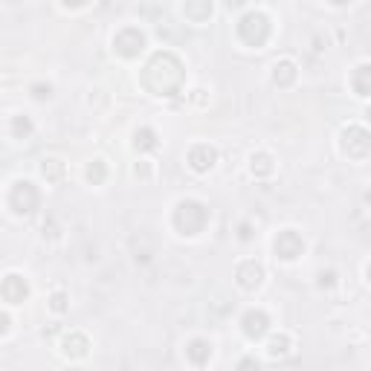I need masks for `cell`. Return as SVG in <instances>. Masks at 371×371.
Wrapping results in <instances>:
<instances>
[{
    "label": "cell",
    "instance_id": "7402d4cb",
    "mask_svg": "<svg viewBox=\"0 0 371 371\" xmlns=\"http://www.w3.org/2000/svg\"><path fill=\"white\" fill-rule=\"evenodd\" d=\"M87 180H90L93 186H102V183L108 180V166H105V160H93V163L87 166Z\"/></svg>",
    "mask_w": 371,
    "mask_h": 371
},
{
    "label": "cell",
    "instance_id": "9a60e30c",
    "mask_svg": "<svg viewBox=\"0 0 371 371\" xmlns=\"http://www.w3.org/2000/svg\"><path fill=\"white\" fill-rule=\"evenodd\" d=\"M186 357H189V363H191V365H206V363H209V357H212V342H209V340H203V337L191 340V342L186 345Z\"/></svg>",
    "mask_w": 371,
    "mask_h": 371
},
{
    "label": "cell",
    "instance_id": "ba28073f",
    "mask_svg": "<svg viewBox=\"0 0 371 371\" xmlns=\"http://www.w3.org/2000/svg\"><path fill=\"white\" fill-rule=\"evenodd\" d=\"M235 282H238V287H244V290H259V287L264 284V267H261L256 259L241 261V264L235 267Z\"/></svg>",
    "mask_w": 371,
    "mask_h": 371
},
{
    "label": "cell",
    "instance_id": "30bf717a",
    "mask_svg": "<svg viewBox=\"0 0 371 371\" xmlns=\"http://www.w3.org/2000/svg\"><path fill=\"white\" fill-rule=\"evenodd\" d=\"M0 296H3L6 305H21L27 296H29V284L24 276H17V272H9L3 279V287H0Z\"/></svg>",
    "mask_w": 371,
    "mask_h": 371
},
{
    "label": "cell",
    "instance_id": "ac0fdd59",
    "mask_svg": "<svg viewBox=\"0 0 371 371\" xmlns=\"http://www.w3.org/2000/svg\"><path fill=\"white\" fill-rule=\"evenodd\" d=\"M32 131H35V125H32V119H29V116H12L9 133L15 136V140H29V136H32Z\"/></svg>",
    "mask_w": 371,
    "mask_h": 371
},
{
    "label": "cell",
    "instance_id": "4316f807",
    "mask_svg": "<svg viewBox=\"0 0 371 371\" xmlns=\"http://www.w3.org/2000/svg\"><path fill=\"white\" fill-rule=\"evenodd\" d=\"M61 3L67 9H82V6H87V0H61Z\"/></svg>",
    "mask_w": 371,
    "mask_h": 371
},
{
    "label": "cell",
    "instance_id": "6da1fadb",
    "mask_svg": "<svg viewBox=\"0 0 371 371\" xmlns=\"http://www.w3.org/2000/svg\"><path fill=\"white\" fill-rule=\"evenodd\" d=\"M143 85L154 93V96H177L186 85V70L183 61L174 52L160 50L151 55V61L143 70Z\"/></svg>",
    "mask_w": 371,
    "mask_h": 371
},
{
    "label": "cell",
    "instance_id": "9c48e42d",
    "mask_svg": "<svg viewBox=\"0 0 371 371\" xmlns=\"http://www.w3.org/2000/svg\"><path fill=\"white\" fill-rule=\"evenodd\" d=\"M241 330H244L247 340H261L270 330V317L264 314V310L252 307V310H247V314L241 317Z\"/></svg>",
    "mask_w": 371,
    "mask_h": 371
},
{
    "label": "cell",
    "instance_id": "ffe728a7",
    "mask_svg": "<svg viewBox=\"0 0 371 371\" xmlns=\"http://www.w3.org/2000/svg\"><path fill=\"white\" fill-rule=\"evenodd\" d=\"M41 174H44L50 183H58V180L64 177V163L58 160V157H47V160L41 163Z\"/></svg>",
    "mask_w": 371,
    "mask_h": 371
},
{
    "label": "cell",
    "instance_id": "52a82bcc",
    "mask_svg": "<svg viewBox=\"0 0 371 371\" xmlns=\"http://www.w3.org/2000/svg\"><path fill=\"white\" fill-rule=\"evenodd\" d=\"M113 50H116V55H122V58H136L145 50V32L136 29V27L119 29L113 35Z\"/></svg>",
    "mask_w": 371,
    "mask_h": 371
},
{
    "label": "cell",
    "instance_id": "4dcf8cb0",
    "mask_svg": "<svg viewBox=\"0 0 371 371\" xmlns=\"http://www.w3.org/2000/svg\"><path fill=\"white\" fill-rule=\"evenodd\" d=\"M365 116H368V122H371V108H368V110H365Z\"/></svg>",
    "mask_w": 371,
    "mask_h": 371
},
{
    "label": "cell",
    "instance_id": "d6986e66",
    "mask_svg": "<svg viewBox=\"0 0 371 371\" xmlns=\"http://www.w3.org/2000/svg\"><path fill=\"white\" fill-rule=\"evenodd\" d=\"M133 148L136 151H154V148H157V133H154L151 128H136V133H133Z\"/></svg>",
    "mask_w": 371,
    "mask_h": 371
},
{
    "label": "cell",
    "instance_id": "8fae6325",
    "mask_svg": "<svg viewBox=\"0 0 371 371\" xmlns=\"http://www.w3.org/2000/svg\"><path fill=\"white\" fill-rule=\"evenodd\" d=\"M214 163H218V148H212V145H206V143L194 145V148L189 151V166L198 171V174H206L209 168H214Z\"/></svg>",
    "mask_w": 371,
    "mask_h": 371
},
{
    "label": "cell",
    "instance_id": "603a6c76",
    "mask_svg": "<svg viewBox=\"0 0 371 371\" xmlns=\"http://www.w3.org/2000/svg\"><path fill=\"white\" fill-rule=\"evenodd\" d=\"M50 310H52V314H64V310H67V296H64V293H52V296H50Z\"/></svg>",
    "mask_w": 371,
    "mask_h": 371
},
{
    "label": "cell",
    "instance_id": "d4e9b609",
    "mask_svg": "<svg viewBox=\"0 0 371 371\" xmlns=\"http://www.w3.org/2000/svg\"><path fill=\"white\" fill-rule=\"evenodd\" d=\"M32 96H35V99H50L52 87L50 85H32Z\"/></svg>",
    "mask_w": 371,
    "mask_h": 371
},
{
    "label": "cell",
    "instance_id": "277c9868",
    "mask_svg": "<svg viewBox=\"0 0 371 371\" xmlns=\"http://www.w3.org/2000/svg\"><path fill=\"white\" fill-rule=\"evenodd\" d=\"M340 148L348 160H365L371 154V131L363 125H348L340 133Z\"/></svg>",
    "mask_w": 371,
    "mask_h": 371
},
{
    "label": "cell",
    "instance_id": "f1b7e54d",
    "mask_svg": "<svg viewBox=\"0 0 371 371\" xmlns=\"http://www.w3.org/2000/svg\"><path fill=\"white\" fill-rule=\"evenodd\" d=\"M328 3H334V6H348L351 0H328Z\"/></svg>",
    "mask_w": 371,
    "mask_h": 371
},
{
    "label": "cell",
    "instance_id": "f546056e",
    "mask_svg": "<svg viewBox=\"0 0 371 371\" xmlns=\"http://www.w3.org/2000/svg\"><path fill=\"white\" fill-rule=\"evenodd\" d=\"M365 276H368V282H371V261H368V267H365Z\"/></svg>",
    "mask_w": 371,
    "mask_h": 371
},
{
    "label": "cell",
    "instance_id": "4fadbf2b",
    "mask_svg": "<svg viewBox=\"0 0 371 371\" xmlns=\"http://www.w3.org/2000/svg\"><path fill=\"white\" fill-rule=\"evenodd\" d=\"M296 79H299L296 61H290V58H282V61L272 64V85H276V87H290Z\"/></svg>",
    "mask_w": 371,
    "mask_h": 371
},
{
    "label": "cell",
    "instance_id": "5bb4252c",
    "mask_svg": "<svg viewBox=\"0 0 371 371\" xmlns=\"http://www.w3.org/2000/svg\"><path fill=\"white\" fill-rule=\"evenodd\" d=\"M87 348H90V342H87V337H85V334H79V330H73V334H67V337H64V342H61L64 357H70V360H82V357H87Z\"/></svg>",
    "mask_w": 371,
    "mask_h": 371
},
{
    "label": "cell",
    "instance_id": "1f68e13d",
    "mask_svg": "<svg viewBox=\"0 0 371 371\" xmlns=\"http://www.w3.org/2000/svg\"><path fill=\"white\" fill-rule=\"evenodd\" d=\"M368 203H371V194H368Z\"/></svg>",
    "mask_w": 371,
    "mask_h": 371
},
{
    "label": "cell",
    "instance_id": "3957f363",
    "mask_svg": "<svg viewBox=\"0 0 371 371\" xmlns=\"http://www.w3.org/2000/svg\"><path fill=\"white\" fill-rule=\"evenodd\" d=\"M270 35H272V24H270V17L259 9H252L247 15L238 17V38L252 47V50H261L267 41H270Z\"/></svg>",
    "mask_w": 371,
    "mask_h": 371
},
{
    "label": "cell",
    "instance_id": "5b68a950",
    "mask_svg": "<svg viewBox=\"0 0 371 371\" xmlns=\"http://www.w3.org/2000/svg\"><path fill=\"white\" fill-rule=\"evenodd\" d=\"M9 209L15 214H32L38 209V203H41V194H38L35 183L29 180H17L12 189H9Z\"/></svg>",
    "mask_w": 371,
    "mask_h": 371
},
{
    "label": "cell",
    "instance_id": "e0dca14e",
    "mask_svg": "<svg viewBox=\"0 0 371 371\" xmlns=\"http://www.w3.org/2000/svg\"><path fill=\"white\" fill-rule=\"evenodd\" d=\"M351 87L357 96H371V64H360L351 73Z\"/></svg>",
    "mask_w": 371,
    "mask_h": 371
},
{
    "label": "cell",
    "instance_id": "8992f818",
    "mask_svg": "<svg viewBox=\"0 0 371 371\" xmlns=\"http://www.w3.org/2000/svg\"><path fill=\"white\" fill-rule=\"evenodd\" d=\"M272 252L282 261H296L305 252V238L299 235L296 229H282L276 238H272Z\"/></svg>",
    "mask_w": 371,
    "mask_h": 371
},
{
    "label": "cell",
    "instance_id": "83f0119b",
    "mask_svg": "<svg viewBox=\"0 0 371 371\" xmlns=\"http://www.w3.org/2000/svg\"><path fill=\"white\" fill-rule=\"evenodd\" d=\"M203 93H206V90H194V96H191V99L198 102V105H203V102H206V96H203Z\"/></svg>",
    "mask_w": 371,
    "mask_h": 371
},
{
    "label": "cell",
    "instance_id": "484cf974",
    "mask_svg": "<svg viewBox=\"0 0 371 371\" xmlns=\"http://www.w3.org/2000/svg\"><path fill=\"white\" fill-rule=\"evenodd\" d=\"M136 177H143V180H148L151 177V168H148V163H136Z\"/></svg>",
    "mask_w": 371,
    "mask_h": 371
},
{
    "label": "cell",
    "instance_id": "44dd1931",
    "mask_svg": "<svg viewBox=\"0 0 371 371\" xmlns=\"http://www.w3.org/2000/svg\"><path fill=\"white\" fill-rule=\"evenodd\" d=\"M290 337L287 334H279V337H272L270 342H267V354L270 357H287L290 354Z\"/></svg>",
    "mask_w": 371,
    "mask_h": 371
},
{
    "label": "cell",
    "instance_id": "7a4b0ae2",
    "mask_svg": "<svg viewBox=\"0 0 371 371\" xmlns=\"http://www.w3.org/2000/svg\"><path fill=\"white\" fill-rule=\"evenodd\" d=\"M174 229L180 232V235L191 238V235H201V232L206 229L209 224V206L194 201V198H186L180 201L177 206H174Z\"/></svg>",
    "mask_w": 371,
    "mask_h": 371
},
{
    "label": "cell",
    "instance_id": "2e32d148",
    "mask_svg": "<svg viewBox=\"0 0 371 371\" xmlns=\"http://www.w3.org/2000/svg\"><path fill=\"white\" fill-rule=\"evenodd\" d=\"M249 171H252V177H270L276 171V166H272V157L267 151H256L249 157Z\"/></svg>",
    "mask_w": 371,
    "mask_h": 371
},
{
    "label": "cell",
    "instance_id": "cb8c5ba5",
    "mask_svg": "<svg viewBox=\"0 0 371 371\" xmlns=\"http://www.w3.org/2000/svg\"><path fill=\"white\" fill-rule=\"evenodd\" d=\"M317 279H319V282H317L319 287H334V284H337V272H334V270H322Z\"/></svg>",
    "mask_w": 371,
    "mask_h": 371
},
{
    "label": "cell",
    "instance_id": "7c38bea8",
    "mask_svg": "<svg viewBox=\"0 0 371 371\" xmlns=\"http://www.w3.org/2000/svg\"><path fill=\"white\" fill-rule=\"evenodd\" d=\"M214 12L212 0H183V17L191 24H206Z\"/></svg>",
    "mask_w": 371,
    "mask_h": 371
}]
</instances>
